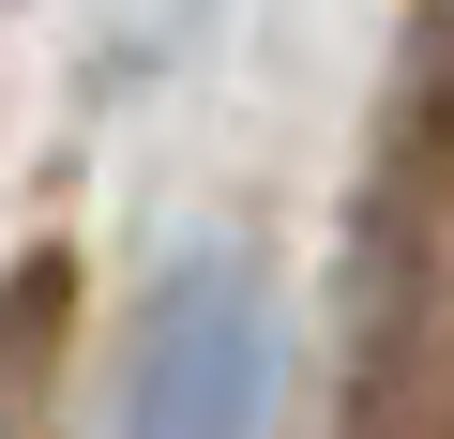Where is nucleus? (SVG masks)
Here are the masks:
<instances>
[{"label": "nucleus", "mask_w": 454, "mask_h": 439, "mask_svg": "<svg viewBox=\"0 0 454 439\" xmlns=\"http://www.w3.org/2000/svg\"><path fill=\"white\" fill-rule=\"evenodd\" d=\"M454 106H439V16L409 31L394 137L364 167V228H348V349H364V439H439L454 379Z\"/></svg>", "instance_id": "1"}, {"label": "nucleus", "mask_w": 454, "mask_h": 439, "mask_svg": "<svg viewBox=\"0 0 454 439\" xmlns=\"http://www.w3.org/2000/svg\"><path fill=\"white\" fill-rule=\"evenodd\" d=\"M61 318H76V273H61V258H16V273H0V439H46Z\"/></svg>", "instance_id": "3"}, {"label": "nucleus", "mask_w": 454, "mask_h": 439, "mask_svg": "<svg viewBox=\"0 0 454 439\" xmlns=\"http://www.w3.org/2000/svg\"><path fill=\"white\" fill-rule=\"evenodd\" d=\"M273 273L243 243H182L152 288H137V333H121V409L106 439H273Z\"/></svg>", "instance_id": "2"}]
</instances>
